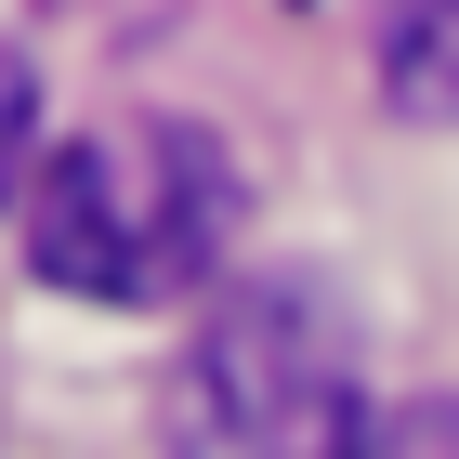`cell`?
Wrapping results in <instances>:
<instances>
[{
    "label": "cell",
    "instance_id": "1",
    "mask_svg": "<svg viewBox=\"0 0 459 459\" xmlns=\"http://www.w3.org/2000/svg\"><path fill=\"white\" fill-rule=\"evenodd\" d=\"M237 249V158L197 118H106L39 158L27 263L79 302H184Z\"/></svg>",
    "mask_w": 459,
    "mask_h": 459
},
{
    "label": "cell",
    "instance_id": "2",
    "mask_svg": "<svg viewBox=\"0 0 459 459\" xmlns=\"http://www.w3.org/2000/svg\"><path fill=\"white\" fill-rule=\"evenodd\" d=\"M354 433V328L316 276H237L171 368L184 459H328Z\"/></svg>",
    "mask_w": 459,
    "mask_h": 459
},
{
    "label": "cell",
    "instance_id": "3",
    "mask_svg": "<svg viewBox=\"0 0 459 459\" xmlns=\"http://www.w3.org/2000/svg\"><path fill=\"white\" fill-rule=\"evenodd\" d=\"M368 66L394 118H459V0H368Z\"/></svg>",
    "mask_w": 459,
    "mask_h": 459
},
{
    "label": "cell",
    "instance_id": "4",
    "mask_svg": "<svg viewBox=\"0 0 459 459\" xmlns=\"http://www.w3.org/2000/svg\"><path fill=\"white\" fill-rule=\"evenodd\" d=\"M328 459H459V394H394V407H354V433Z\"/></svg>",
    "mask_w": 459,
    "mask_h": 459
},
{
    "label": "cell",
    "instance_id": "5",
    "mask_svg": "<svg viewBox=\"0 0 459 459\" xmlns=\"http://www.w3.org/2000/svg\"><path fill=\"white\" fill-rule=\"evenodd\" d=\"M27 144H39V92H27V66H13V53H0V197H27Z\"/></svg>",
    "mask_w": 459,
    "mask_h": 459
}]
</instances>
